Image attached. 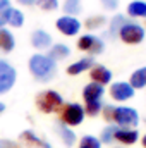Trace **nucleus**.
Returning a JSON list of instances; mask_svg holds the SVG:
<instances>
[{
  "instance_id": "1",
  "label": "nucleus",
  "mask_w": 146,
  "mask_h": 148,
  "mask_svg": "<svg viewBox=\"0 0 146 148\" xmlns=\"http://www.w3.org/2000/svg\"><path fill=\"white\" fill-rule=\"evenodd\" d=\"M103 115L107 119V122L115 124L119 127H132L136 129V126H139V114L136 109L127 107V105H107L103 107Z\"/></svg>"
},
{
  "instance_id": "2",
  "label": "nucleus",
  "mask_w": 146,
  "mask_h": 148,
  "mask_svg": "<svg viewBox=\"0 0 146 148\" xmlns=\"http://www.w3.org/2000/svg\"><path fill=\"white\" fill-rule=\"evenodd\" d=\"M29 71L40 83H48L57 74V62L45 53H35L29 59Z\"/></svg>"
},
{
  "instance_id": "3",
  "label": "nucleus",
  "mask_w": 146,
  "mask_h": 148,
  "mask_svg": "<svg viewBox=\"0 0 146 148\" xmlns=\"http://www.w3.org/2000/svg\"><path fill=\"white\" fill-rule=\"evenodd\" d=\"M62 105H64V98L55 90L41 91V93H38V97H36V107H38V110L43 112V114L59 112L62 109Z\"/></svg>"
},
{
  "instance_id": "4",
  "label": "nucleus",
  "mask_w": 146,
  "mask_h": 148,
  "mask_svg": "<svg viewBox=\"0 0 146 148\" xmlns=\"http://www.w3.org/2000/svg\"><path fill=\"white\" fill-rule=\"evenodd\" d=\"M84 107L81 103H65L62 105V112H60V122L65 124L67 127H76L84 121Z\"/></svg>"
},
{
  "instance_id": "5",
  "label": "nucleus",
  "mask_w": 146,
  "mask_h": 148,
  "mask_svg": "<svg viewBox=\"0 0 146 148\" xmlns=\"http://www.w3.org/2000/svg\"><path fill=\"white\" fill-rule=\"evenodd\" d=\"M145 36H146L145 28L139 23H134V21H127L119 31V38L127 45H138L145 40Z\"/></svg>"
},
{
  "instance_id": "6",
  "label": "nucleus",
  "mask_w": 146,
  "mask_h": 148,
  "mask_svg": "<svg viewBox=\"0 0 146 148\" xmlns=\"http://www.w3.org/2000/svg\"><path fill=\"white\" fill-rule=\"evenodd\" d=\"M77 48L83 50V52H86V53H89V57H93V55L103 53L105 41L102 38L95 36V35H83L77 40Z\"/></svg>"
},
{
  "instance_id": "7",
  "label": "nucleus",
  "mask_w": 146,
  "mask_h": 148,
  "mask_svg": "<svg viewBox=\"0 0 146 148\" xmlns=\"http://www.w3.org/2000/svg\"><path fill=\"white\" fill-rule=\"evenodd\" d=\"M17 73L16 69L3 59H0V95H5L7 91L12 90V86L16 84Z\"/></svg>"
},
{
  "instance_id": "8",
  "label": "nucleus",
  "mask_w": 146,
  "mask_h": 148,
  "mask_svg": "<svg viewBox=\"0 0 146 148\" xmlns=\"http://www.w3.org/2000/svg\"><path fill=\"white\" fill-rule=\"evenodd\" d=\"M55 26H57V29H59L62 35H65V36H76V35H79V31H81V21H79L77 17L65 16V14L57 19Z\"/></svg>"
},
{
  "instance_id": "9",
  "label": "nucleus",
  "mask_w": 146,
  "mask_h": 148,
  "mask_svg": "<svg viewBox=\"0 0 146 148\" xmlns=\"http://www.w3.org/2000/svg\"><path fill=\"white\" fill-rule=\"evenodd\" d=\"M134 88L129 84V81H117V83H112L110 86V97L115 100V102H127L134 97Z\"/></svg>"
},
{
  "instance_id": "10",
  "label": "nucleus",
  "mask_w": 146,
  "mask_h": 148,
  "mask_svg": "<svg viewBox=\"0 0 146 148\" xmlns=\"http://www.w3.org/2000/svg\"><path fill=\"white\" fill-rule=\"evenodd\" d=\"M138 140H139L138 129H132V127H119L117 126L115 134H113V141H119L122 145H134Z\"/></svg>"
},
{
  "instance_id": "11",
  "label": "nucleus",
  "mask_w": 146,
  "mask_h": 148,
  "mask_svg": "<svg viewBox=\"0 0 146 148\" xmlns=\"http://www.w3.org/2000/svg\"><path fill=\"white\" fill-rule=\"evenodd\" d=\"M105 95V86L103 84H98L95 81L88 83L83 90V98L84 102H100Z\"/></svg>"
},
{
  "instance_id": "12",
  "label": "nucleus",
  "mask_w": 146,
  "mask_h": 148,
  "mask_svg": "<svg viewBox=\"0 0 146 148\" xmlns=\"http://www.w3.org/2000/svg\"><path fill=\"white\" fill-rule=\"evenodd\" d=\"M21 141L23 143H26L28 147H35V148H52V145L43 138V136H38L35 131H31V129H26V131H23L21 133Z\"/></svg>"
},
{
  "instance_id": "13",
  "label": "nucleus",
  "mask_w": 146,
  "mask_h": 148,
  "mask_svg": "<svg viewBox=\"0 0 146 148\" xmlns=\"http://www.w3.org/2000/svg\"><path fill=\"white\" fill-rule=\"evenodd\" d=\"M31 45L36 50H46V48H50L52 47V36H50V33L45 31V29L33 31V35H31Z\"/></svg>"
},
{
  "instance_id": "14",
  "label": "nucleus",
  "mask_w": 146,
  "mask_h": 148,
  "mask_svg": "<svg viewBox=\"0 0 146 148\" xmlns=\"http://www.w3.org/2000/svg\"><path fill=\"white\" fill-rule=\"evenodd\" d=\"M55 131H57V134L60 136L62 143H64L67 148H71V147L76 145L77 136H76V133H74L71 127H67V126H65V124H62V122H57V124H55Z\"/></svg>"
},
{
  "instance_id": "15",
  "label": "nucleus",
  "mask_w": 146,
  "mask_h": 148,
  "mask_svg": "<svg viewBox=\"0 0 146 148\" xmlns=\"http://www.w3.org/2000/svg\"><path fill=\"white\" fill-rule=\"evenodd\" d=\"M89 76H91V81H95L98 84H103V86L108 84L110 81H112V73H110L105 66H98V64H95L91 67Z\"/></svg>"
},
{
  "instance_id": "16",
  "label": "nucleus",
  "mask_w": 146,
  "mask_h": 148,
  "mask_svg": "<svg viewBox=\"0 0 146 148\" xmlns=\"http://www.w3.org/2000/svg\"><path fill=\"white\" fill-rule=\"evenodd\" d=\"M93 66H95V59L89 57V55H86V57L76 60L74 64H71V66L67 67V74L77 76V74H81V73H84V71H88V69H91Z\"/></svg>"
},
{
  "instance_id": "17",
  "label": "nucleus",
  "mask_w": 146,
  "mask_h": 148,
  "mask_svg": "<svg viewBox=\"0 0 146 148\" xmlns=\"http://www.w3.org/2000/svg\"><path fill=\"white\" fill-rule=\"evenodd\" d=\"M69 55H71V48H69L65 43H55V45L50 47V52H48V57L53 59L55 62L64 60V59H67Z\"/></svg>"
},
{
  "instance_id": "18",
  "label": "nucleus",
  "mask_w": 146,
  "mask_h": 148,
  "mask_svg": "<svg viewBox=\"0 0 146 148\" xmlns=\"http://www.w3.org/2000/svg\"><path fill=\"white\" fill-rule=\"evenodd\" d=\"M14 45H16V40H14L12 31L7 28H0V50L9 53L14 50Z\"/></svg>"
},
{
  "instance_id": "19",
  "label": "nucleus",
  "mask_w": 146,
  "mask_h": 148,
  "mask_svg": "<svg viewBox=\"0 0 146 148\" xmlns=\"http://www.w3.org/2000/svg\"><path fill=\"white\" fill-rule=\"evenodd\" d=\"M127 16L134 19H145L146 17V2L145 0H134L127 5Z\"/></svg>"
},
{
  "instance_id": "20",
  "label": "nucleus",
  "mask_w": 146,
  "mask_h": 148,
  "mask_svg": "<svg viewBox=\"0 0 146 148\" xmlns=\"http://www.w3.org/2000/svg\"><path fill=\"white\" fill-rule=\"evenodd\" d=\"M129 84H131L134 90H143V88H146V66L136 69L134 73L131 74Z\"/></svg>"
},
{
  "instance_id": "21",
  "label": "nucleus",
  "mask_w": 146,
  "mask_h": 148,
  "mask_svg": "<svg viewBox=\"0 0 146 148\" xmlns=\"http://www.w3.org/2000/svg\"><path fill=\"white\" fill-rule=\"evenodd\" d=\"M129 19L126 17V16H122V14H117V16H113L112 17V21H110V28H108V35L110 38H117L119 36V31H120V28L127 23Z\"/></svg>"
},
{
  "instance_id": "22",
  "label": "nucleus",
  "mask_w": 146,
  "mask_h": 148,
  "mask_svg": "<svg viewBox=\"0 0 146 148\" xmlns=\"http://www.w3.org/2000/svg\"><path fill=\"white\" fill-rule=\"evenodd\" d=\"M7 24L12 26V28H21L24 24V14L19 9L10 7L9 9V16H7Z\"/></svg>"
},
{
  "instance_id": "23",
  "label": "nucleus",
  "mask_w": 146,
  "mask_h": 148,
  "mask_svg": "<svg viewBox=\"0 0 146 148\" xmlns=\"http://www.w3.org/2000/svg\"><path fill=\"white\" fill-rule=\"evenodd\" d=\"M62 10L65 12V16L76 17V16L81 12V0H64Z\"/></svg>"
},
{
  "instance_id": "24",
  "label": "nucleus",
  "mask_w": 146,
  "mask_h": 148,
  "mask_svg": "<svg viewBox=\"0 0 146 148\" xmlns=\"http://www.w3.org/2000/svg\"><path fill=\"white\" fill-rule=\"evenodd\" d=\"M77 148H102V141L96 136H93V134H84L79 140Z\"/></svg>"
},
{
  "instance_id": "25",
  "label": "nucleus",
  "mask_w": 146,
  "mask_h": 148,
  "mask_svg": "<svg viewBox=\"0 0 146 148\" xmlns=\"http://www.w3.org/2000/svg\"><path fill=\"white\" fill-rule=\"evenodd\" d=\"M102 110H103L102 100L100 102H86V105H84V114L89 115V117H96Z\"/></svg>"
},
{
  "instance_id": "26",
  "label": "nucleus",
  "mask_w": 146,
  "mask_h": 148,
  "mask_svg": "<svg viewBox=\"0 0 146 148\" xmlns=\"http://www.w3.org/2000/svg\"><path fill=\"white\" fill-rule=\"evenodd\" d=\"M115 129H117V126H115V124H108L107 127H103V131H102V138H100L102 145H103V143H105V145H112V143H113Z\"/></svg>"
},
{
  "instance_id": "27",
  "label": "nucleus",
  "mask_w": 146,
  "mask_h": 148,
  "mask_svg": "<svg viewBox=\"0 0 146 148\" xmlns=\"http://www.w3.org/2000/svg\"><path fill=\"white\" fill-rule=\"evenodd\" d=\"M103 24H105V17H103V16H91V17H88L86 23H84V26H86L88 29H98V28H102Z\"/></svg>"
},
{
  "instance_id": "28",
  "label": "nucleus",
  "mask_w": 146,
  "mask_h": 148,
  "mask_svg": "<svg viewBox=\"0 0 146 148\" xmlns=\"http://www.w3.org/2000/svg\"><path fill=\"white\" fill-rule=\"evenodd\" d=\"M36 5L45 12H53L59 9V0H38Z\"/></svg>"
},
{
  "instance_id": "29",
  "label": "nucleus",
  "mask_w": 146,
  "mask_h": 148,
  "mask_svg": "<svg viewBox=\"0 0 146 148\" xmlns=\"http://www.w3.org/2000/svg\"><path fill=\"white\" fill-rule=\"evenodd\" d=\"M100 3L103 5L105 10H117L119 7V0H100Z\"/></svg>"
},
{
  "instance_id": "30",
  "label": "nucleus",
  "mask_w": 146,
  "mask_h": 148,
  "mask_svg": "<svg viewBox=\"0 0 146 148\" xmlns=\"http://www.w3.org/2000/svg\"><path fill=\"white\" fill-rule=\"evenodd\" d=\"M0 148H21V145L14 140H7V138H0Z\"/></svg>"
},
{
  "instance_id": "31",
  "label": "nucleus",
  "mask_w": 146,
  "mask_h": 148,
  "mask_svg": "<svg viewBox=\"0 0 146 148\" xmlns=\"http://www.w3.org/2000/svg\"><path fill=\"white\" fill-rule=\"evenodd\" d=\"M9 9H10V7H7V9H2V10H0V28H5V24H7Z\"/></svg>"
},
{
  "instance_id": "32",
  "label": "nucleus",
  "mask_w": 146,
  "mask_h": 148,
  "mask_svg": "<svg viewBox=\"0 0 146 148\" xmlns=\"http://www.w3.org/2000/svg\"><path fill=\"white\" fill-rule=\"evenodd\" d=\"M17 2H19L21 5H35L38 0H17Z\"/></svg>"
},
{
  "instance_id": "33",
  "label": "nucleus",
  "mask_w": 146,
  "mask_h": 148,
  "mask_svg": "<svg viewBox=\"0 0 146 148\" xmlns=\"http://www.w3.org/2000/svg\"><path fill=\"white\" fill-rule=\"evenodd\" d=\"M7 7H10V2L9 0H0V10L2 9H7Z\"/></svg>"
},
{
  "instance_id": "34",
  "label": "nucleus",
  "mask_w": 146,
  "mask_h": 148,
  "mask_svg": "<svg viewBox=\"0 0 146 148\" xmlns=\"http://www.w3.org/2000/svg\"><path fill=\"white\" fill-rule=\"evenodd\" d=\"M3 110H5V105H3V103L0 102V114H3Z\"/></svg>"
},
{
  "instance_id": "35",
  "label": "nucleus",
  "mask_w": 146,
  "mask_h": 148,
  "mask_svg": "<svg viewBox=\"0 0 146 148\" xmlns=\"http://www.w3.org/2000/svg\"><path fill=\"white\" fill-rule=\"evenodd\" d=\"M141 143H143V147L146 148V134H145V136H143V140H141Z\"/></svg>"
},
{
  "instance_id": "36",
  "label": "nucleus",
  "mask_w": 146,
  "mask_h": 148,
  "mask_svg": "<svg viewBox=\"0 0 146 148\" xmlns=\"http://www.w3.org/2000/svg\"><path fill=\"white\" fill-rule=\"evenodd\" d=\"M117 148H120V147H117Z\"/></svg>"
}]
</instances>
